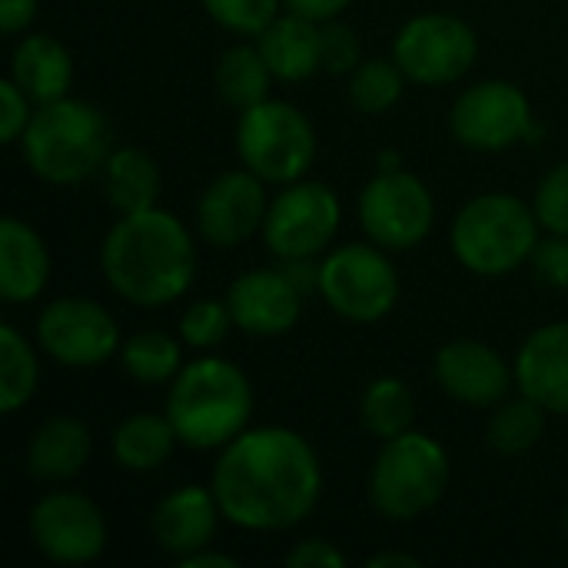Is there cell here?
Here are the masks:
<instances>
[{"mask_svg":"<svg viewBox=\"0 0 568 568\" xmlns=\"http://www.w3.org/2000/svg\"><path fill=\"white\" fill-rule=\"evenodd\" d=\"M453 479L443 443L426 433L386 439L369 469V503L389 523H416L439 506Z\"/></svg>","mask_w":568,"mask_h":568,"instance_id":"obj_6","label":"cell"},{"mask_svg":"<svg viewBox=\"0 0 568 568\" xmlns=\"http://www.w3.org/2000/svg\"><path fill=\"white\" fill-rule=\"evenodd\" d=\"M100 176H103V196L120 216L150 210L160 200V186H163L160 166L140 146H116L106 166L100 170Z\"/></svg>","mask_w":568,"mask_h":568,"instance_id":"obj_24","label":"cell"},{"mask_svg":"<svg viewBox=\"0 0 568 568\" xmlns=\"http://www.w3.org/2000/svg\"><path fill=\"white\" fill-rule=\"evenodd\" d=\"M260 53L283 83H303L323 70V23L300 17L293 10L280 13L260 37Z\"/></svg>","mask_w":568,"mask_h":568,"instance_id":"obj_21","label":"cell"},{"mask_svg":"<svg viewBox=\"0 0 568 568\" xmlns=\"http://www.w3.org/2000/svg\"><path fill=\"white\" fill-rule=\"evenodd\" d=\"M37 386H40V363L30 339L17 326L3 323L0 326V409L13 416L33 399Z\"/></svg>","mask_w":568,"mask_h":568,"instance_id":"obj_29","label":"cell"},{"mask_svg":"<svg viewBox=\"0 0 568 568\" xmlns=\"http://www.w3.org/2000/svg\"><path fill=\"white\" fill-rule=\"evenodd\" d=\"M320 296L349 323H379L399 303V273L383 246L346 243L323 253Z\"/></svg>","mask_w":568,"mask_h":568,"instance_id":"obj_8","label":"cell"},{"mask_svg":"<svg viewBox=\"0 0 568 568\" xmlns=\"http://www.w3.org/2000/svg\"><path fill=\"white\" fill-rule=\"evenodd\" d=\"M359 419H363V429L369 436H376L379 443L409 433L413 429V419H416L413 389L399 376H379V379H373L363 389Z\"/></svg>","mask_w":568,"mask_h":568,"instance_id":"obj_28","label":"cell"},{"mask_svg":"<svg viewBox=\"0 0 568 568\" xmlns=\"http://www.w3.org/2000/svg\"><path fill=\"white\" fill-rule=\"evenodd\" d=\"M546 416L549 413L536 399L519 393L516 399H503L499 406H493L486 439L499 456H523L539 446L546 433Z\"/></svg>","mask_w":568,"mask_h":568,"instance_id":"obj_30","label":"cell"},{"mask_svg":"<svg viewBox=\"0 0 568 568\" xmlns=\"http://www.w3.org/2000/svg\"><path fill=\"white\" fill-rule=\"evenodd\" d=\"M353 0H283L286 10L300 13V17H310L316 23H326V20H336L339 13H346Z\"/></svg>","mask_w":568,"mask_h":568,"instance_id":"obj_40","label":"cell"},{"mask_svg":"<svg viewBox=\"0 0 568 568\" xmlns=\"http://www.w3.org/2000/svg\"><path fill=\"white\" fill-rule=\"evenodd\" d=\"M449 130L466 150L499 153L529 140L536 133V116L523 87L509 80H483L456 97Z\"/></svg>","mask_w":568,"mask_h":568,"instance_id":"obj_12","label":"cell"},{"mask_svg":"<svg viewBox=\"0 0 568 568\" xmlns=\"http://www.w3.org/2000/svg\"><path fill=\"white\" fill-rule=\"evenodd\" d=\"M532 210H536L546 233L568 236V160L556 163L542 176V183L532 196Z\"/></svg>","mask_w":568,"mask_h":568,"instance_id":"obj_34","label":"cell"},{"mask_svg":"<svg viewBox=\"0 0 568 568\" xmlns=\"http://www.w3.org/2000/svg\"><path fill=\"white\" fill-rule=\"evenodd\" d=\"M369 568H386V566H406V568H419L423 562L416 556H406V552H379V556H369L366 559Z\"/></svg>","mask_w":568,"mask_h":568,"instance_id":"obj_42","label":"cell"},{"mask_svg":"<svg viewBox=\"0 0 568 568\" xmlns=\"http://www.w3.org/2000/svg\"><path fill=\"white\" fill-rule=\"evenodd\" d=\"M40 349L67 369H93L120 356V326L90 296H60L37 316Z\"/></svg>","mask_w":568,"mask_h":568,"instance_id":"obj_13","label":"cell"},{"mask_svg":"<svg viewBox=\"0 0 568 568\" xmlns=\"http://www.w3.org/2000/svg\"><path fill=\"white\" fill-rule=\"evenodd\" d=\"M236 153L246 170L260 180L286 186L303 180L320 153L316 126L310 116L286 100H263L240 113Z\"/></svg>","mask_w":568,"mask_h":568,"instance_id":"obj_7","label":"cell"},{"mask_svg":"<svg viewBox=\"0 0 568 568\" xmlns=\"http://www.w3.org/2000/svg\"><path fill=\"white\" fill-rule=\"evenodd\" d=\"M37 7L40 0H0V30L7 37L23 33L37 20Z\"/></svg>","mask_w":568,"mask_h":568,"instance_id":"obj_39","label":"cell"},{"mask_svg":"<svg viewBox=\"0 0 568 568\" xmlns=\"http://www.w3.org/2000/svg\"><path fill=\"white\" fill-rule=\"evenodd\" d=\"M27 170L50 186H77L97 176L113 153V126L100 106L77 97L40 103L20 136Z\"/></svg>","mask_w":568,"mask_h":568,"instance_id":"obj_4","label":"cell"},{"mask_svg":"<svg viewBox=\"0 0 568 568\" xmlns=\"http://www.w3.org/2000/svg\"><path fill=\"white\" fill-rule=\"evenodd\" d=\"M516 386L549 416H568V320L546 323L516 353Z\"/></svg>","mask_w":568,"mask_h":568,"instance_id":"obj_18","label":"cell"},{"mask_svg":"<svg viewBox=\"0 0 568 568\" xmlns=\"http://www.w3.org/2000/svg\"><path fill=\"white\" fill-rule=\"evenodd\" d=\"M433 373L449 399L476 409L499 406L503 399H509V389L516 386V369L503 359L499 349L479 339H453L439 346Z\"/></svg>","mask_w":568,"mask_h":568,"instance_id":"obj_17","label":"cell"},{"mask_svg":"<svg viewBox=\"0 0 568 568\" xmlns=\"http://www.w3.org/2000/svg\"><path fill=\"white\" fill-rule=\"evenodd\" d=\"M303 290L286 276L283 266L246 270L226 290L233 326L256 339L286 336L303 316Z\"/></svg>","mask_w":568,"mask_h":568,"instance_id":"obj_16","label":"cell"},{"mask_svg":"<svg viewBox=\"0 0 568 568\" xmlns=\"http://www.w3.org/2000/svg\"><path fill=\"white\" fill-rule=\"evenodd\" d=\"M93 436L77 416H50L40 423L27 446V473L40 483H67L90 463Z\"/></svg>","mask_w":568,"mask_h":568,"instance_id":"obj_22","label":"cell"},{"mask_svg":"<svg viewBox=\"0 0 568 568\" xmlns=\"http://www.w3.org/2000/svg\"><path fill=\"white\" fill-rule=\"evenodd\" d=\"M376 166H379V170H399V166H403V153H399V150H383V153L376 156Z\"/></svg>","mask_w":568,"mask_h":568,"instance_id":"obj_43","label":"cell"},{"mask_svg":"<svg viewBox=\"0 0 568 568\" xmlns=\"http://www.w3.org/2000/svg\"><path fill=\"white\" fill-rule=\"evenodd\" d=\"M206 17L230 33L260 37L276 17L283 0H200Z\"/></svg>","mask_w":568,"mask_h":568,"instance_id":"obj_32","label":"cell"},{"mask_svg":"<svg viewBox=\"0 0 568 568\" xmlns=\"http://www.w3.org/2000/svg\"><path fill=\"white\" fill-rule=\"evenodd\" d=\"M529 263L539 283H546L549 290H568V236L549 233L546 240H539Z\"/></svg>","mask_w":568,"mask_h":568,"instance_id":"obj_37","label":"cell"},{"mask_svg":"<svg viewBox=\"0 0 568 568\" xmlns=\"http://www.w3.org/2000/svg\"><path fill=\"white\" fill-rule=\"evenodd\" d=\"M343 223V203L320 180L286 183L266 210L263 243L276 260H320Z\"/></svg>","mask_w":568,"mask_h":568,"instance_id":"obj_10","label":"cell"},{"mask_svg":"<svg viewBox=\"0 0 568 568\" xmlns=\"http://www.w3.org/2000/svg\"><path fill=\"white\" fill-rule=\"evenodd\" d=\"M220 519H223V513H220L213 489L180 486L156 503V509L150 516V532H153V542L166 556L183 559L213 542Z\"/></svg>","mask_w":568,"mask_h":568,"instance_id":"obj_19","label":"cell"},{"mask_svg":"<svg viewBox=\"0 0 568 568\" xmlns=\"http://www.w3.org/2000/svg\"><path fill=\"white\" fill-rule=\"evenodd\" d=\"M359 226L369 243L403 253L416 250L436 223L433 190L409 170H379L359 193Z\"/></svg>","mask_w":568,"mask_h":568,"instance_id":"obj_9","label":"cell"},{"mask_svg":"<svg viewBox=\"0 0 568 568\" xmlns=\"http://www.w3.org/2000/svg\"><path fill=\"white\" fill-rule=\"evenodd\" d=\"M100 270L120 300L140 310L170 306L193 286V236L186 223L163 206L123 213L103 236Z\"/></svg>","mask_w":568,"mask_h":568,"instance_id":"obj_2","label":"cell"},{"mask_svg":"<svg viewBox=\"0 0 568 568\" xmlns=\"http://www.w3.org/2000/svg\"><path fill=\"white\" fill-rule=\"evenodd\" d=\"M30 539L57 566H87L106 552V516L93 499L70 489L40 496L30 509Z\"/></svg>","mask_w":568,"mask_h":568,"instance_id":"obj_14","label":"cell"},{"mask_svg":"<svg viewBox=\"0 0 568 568\" xmlns=\"http://www.w3.org/2000/svg\"><path fill=\"white\" fill-rule=\"evenodd\" d=\"M176 443L180 439L166 413H136L113 429V459L123 473H153L166 466Z\"/></svg>","mask_w":568,"mask_h":568,"instance_id":"obj_26","label":"cell"},{"mask_svg":"<svg viewBox=\"0 0 568 568\" xmlns=\"http://www.w3.org/2000/svg\"><path fill=\"white\" fill-rule=\"evenodd\" d=\"M273 70L266 63V57L260 53L256 43H233L220 53L216 67H213V87L220 93V100L226 106H233L236 113L270 100V87H273Z\"/></svg>","mask_w":568,"mask_h":568,"instance_id":"obj_25","label":"cell"},{"mask_svg":"<svg viewBox=\"0 0 568 568\" xmlns=\"http://www.w3.org/2000/svg\"><path fill=\"white\" fill-rule=\"evenodd\" d=\"M10 80L40 106L60 97H70L73 87V57L50 33H27L10 53Z\"/></svg>","mask_w":568,"mask_h":568,"instance_id":"obj_23","label":"cell"},{"mask_svg":"<svg viewBox=\"0 0 568 568\" xmlns=\"http://www.w3.org/2000/svg\"><path fill=\"white\" fill-rule=\"evenodd\" d=\"M542 223L516 193L473 196L453 220L449 243L459 266L476 276H506L532 260Z\"/></svg>","mask_w":568,"mask_h":568,"instance_id":"obj_5","label":"cell"},{"mask_svg":"<svg viewBox=\"0 0 568 568\" xmlns=\"http://www.w3.org/2000/svg\"><path fill=\"white\" fill-rule=\"evenodd\" d=\"M562 529H566V536H568V506L562 509Z\"/></svg>","mask_w":568,"mask_h":568,"instance_id":"obj_44","label":"cell"},{"mask_svg":"<svg viewBox=\"0 0 568 568\" xmlns=\"http://www.w3.org/2000/svg\"><path fill=\"white\" fill-rule=\"evenodd\" d=\"M30 120H33V100L10 77L0 80V140L20 143Z\"/></svg>","mask_w":568,"mask_h":568,"instance_id":"obj_36","label":"cell"},{"mask_svg":"<svg viewBox=\"0 0 568 568\" xmlns=\"http://www.w3.org/2000/svg\"><path fill=\"white\" fill-rule=\"evenodd\" d=\"M120 366L123 373L140 386H170L183 363V339H173L170 333L146 329L130 336L120 346Z\"/></svg>","mask_w":568,"mask_h":568,"instance_id":"obj_27","label":"cell"},{"mask_svg":"<svg viewBox=\"0 0 568 568\" xmlns=\"http://www.w3.org/2000/svg\"><path fill=\"white\" fill-rule=\"evenodd\" d=\"M210 489L230 526L286 532L320 506L323 466L310 439L290 426L243 429L220 449Z\"/></svg>","mask_w":568,"mask_h":568,"instance_id":"obj_1","label":"cell"},{"mask_svg":"<svg viewBox=\"0 0 568 568\" xmlns=\"http://www.w3.org/2000/svg\"><path fill=\"white\" fill-rule=\"evenodd\" d=\"M393 60L406 80L446 87L473 70L479 60V37L456 13H419L399 27L393 40Z\"/></svg>","mask_w":568,"mask_h":568,"instance_id":"obj_11","label":"cell"},{"mask_svg":"<svg viewBox=\"0 0 568 568\" xmlns=\"http://www.w3.org/2000/svg\"><path fill=\"white\" fill-rule=\"evenodd\" d=\"M163 413L186 449H223L250 429L253 386L236 363L223 356H200L170 383Z\"/></svg>","mask_w":568,"mask_h":568,"instance_id":"obj_3","label":"cell"},{"mask_svg":"<svg viewBox=\"0 0 568 568\" xmlns=\"http://www.w3.org/2000/svg\"><path fill=\"white\" fill-rule=\"evenodd\" d=\"M230 326H233V313L226 300H196L180 316V339L190 349H213L226 339Z\"/></svg>","mask_w":568,"mask_h":568,"instance_id":"obj_33","label":"cell"},{"mask_svg":"<svg viewBox=\"0 0 568 568\" xmlns=\"http://www.w3.org/2000/svg\"><path fill=\"white\" fill-rule=\"evenodd\" d=\"M176 566L180 568H236V559H233V556H223V552H210V546H206V549H196V552H190V556L176 559Z\"/></svg>","mask_w":568,"mask_h":568,"instance_id":"obj_41","label":"cell"},{"mask_svg":"<svg viewBox=\"0 0 568 568\" xmlns=\"http://www.w3.org/2000/svg\"><path fill=\"white\" fill-rule=\"evenodd\" d=\"M286 566L293 568H343L346 566V552H339L333 542L326 539H306L300 546H293L286 552Z\"/></svg>","mask_w":568,"mask_h":568,"instance_id":"obj_38","label":"cell"},{"mask_svg":"<svg viewBox=\"0 0 568 568\" xmlns=\"http://www.w3.org/2000/svg\"><path fill=\"white\" fill-rule=\"evenodd\" d=\"M270 210L266 180L253 170H226L206 183L196 200V230L210 246L230 250L246 243L253 233H263Z\"/></svg>","mask_w":568,"mask_h":568,"instance_id":"obj_15","label":"cell"},{"mask_svg":"<svg viewBox=\"0 0 568 568\" xmlns=\"http://www.w3.org/2000/svg\"><path fill=\"white\" fill-rule=\"evenodd\" d=\"M50 283V253L43 236L17 220H0V296L10 306L33 303Z\"/></svg>","mask_w":568,"mask_h":568,"instance_id":"obj_20","label":"cell"},{"mask_svg":"<svg viewBox=\"0 0 568 568\" xmlns=\"http://www.w3.org/2000/svg\"><path fill=\"white\" fill-rule=\"evenodd\" d=\"M359 63H363V43L356 30L343 23L339 17L326 20L323 23V70L343 77V73H353Z\"/></svg>","mask_w":568,"mask_h":568,"instance_id":"obj_35","label":"cell"},{"mask_svg":"<svg viewBox=\"0 0 568 568\" xmlns=\"http://www.w3.org/2000/svg\"><path fill=\"white\" fill-rule=\"evenodd\" d=\"M403 90H406V73L399 70V63L393 57L389 60H383V57L363 60L349 73V83H346V97H349L353 110H359L366 116L393 110L403 100Z\"/></svg>","mask_w":568,"mask_h":568,"instance_id":"obj_31","label":"cell"}]
</instances>
